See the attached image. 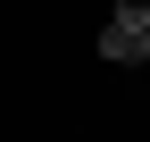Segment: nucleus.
Listing matches in <instances>:
<instances>
[{
  "mask_svg": "<svg viewBox=\"0 0 150 142\" xmlns=\"http://www.w3.org/2000/svg\"><path fill=\"white\" fill-rule=\"evenodd\" d=\"M108 25H117V33H134V42H142V33H150V0H117V9H108Z\"/></svg>",
  "mask_w": 150,
  "mask_h": 142,
  "instance_id": "f257e3e1",
  "label": "nucleus"
},
{
  "mask_svg": "<svg viewBox=\"0 0 150 142\" xmlns=\"http://www.w3.org/2000/svg\"><path fill=\"white\" fill-rule=\"evenodd\" d=\"M142 67H150V33H142Z\"/></svg>",
  "mask_w": 150,
  "mask_h": 142,
  "instance_id": "f03ea898",
  "label": "nucleus"
}]
</instances>
